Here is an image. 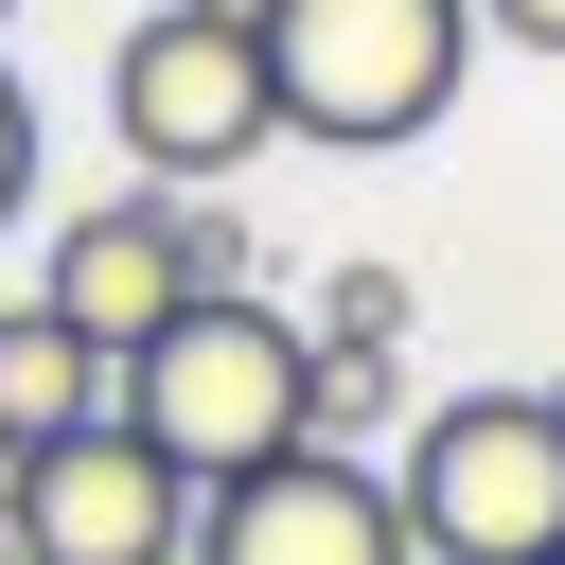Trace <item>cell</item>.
Instances as JSON below:
<instances>
[{
	"label": "cell",
	"instance_id": "obj_2",
	"mask_svg": "<svg viewBox=\"0 0 565 565\" xmlns=\"http://www.w3.org/2000/svg\"><path fill=\"white\" fill-rule=\"evenodd\" d=\"M477 0H265V88H282V141L318 159H388L424 141L459 88H477Z\"/></svg>",
	"mask_w": 565,
	"mask_h": 565
},
{
	"label": "cell",
	"instance_id": "obj_1",
	"mask_svg": "<svg viewBox=\"0 0 565 565\" xmlns=\"http://www.w3.org/2000/svg\"><path fill=\"white\" fill-rule=\"evenodd\" d=\"M106 406L212 494V477H247V459H282V441H318V335L282 318V300H177L124 371H106Z\"/></svg>",
	"mask_w": 565,
	"mask_h": 565
},
{
	"label": "cell",
	"instance_id": "obj_8",
	"mask_svg": "<svg viewBox=\"0 0 565 565\" xmlns=\"http://www.w3.org/2000/svg\"><path fill=\"white\" fill-rule=\"evenodd\" d=\"M106 335L88 318H53V300H0V441L35 459V441H71V424H106Z\"/></svg>",
	"mask_w": 565,
	"mask_h": 565
},
{
	"label": "cell",
	"instance_id": "obj_13",
	"mask_svg": "<svg viewBox=\"0 0 565 565\" xmlns=\"http://www.w3.org/2000/svg\"><path fill=\"white\" fill-rule=\"evenodd\" d=\"M0 565H18V512H0Z\"/></svg>",
	"mask_w": 565,
	"mask_h": 565
},
{
	"label": "cell",
	"instance_id": "obj_12",
	"mask_svg": "<svg viewBox=\"0 0 565 565\" xmlns=\"http://www.w3.org/2000/svg\"><path fill=\"white\" fill-rule=\"evenodd\" d=\"M477 35H512V53H565V0H477Z\"/></svg>",
	"mask_w": 565,
	"mask_h": 565
},
{
	"label": "cell",
	"instance_id": "obj_15",
	"mask_svg": "<svg viewBox=\"0 0 565 565\" xmlns=\"http://www.w3.org/2000/svg\"><path fill=\"white\" fill-rule=\"evenodd\" d=\"M0 18H18V0H0Z\"/></svg>",
	"mask_w": 565,
	"mask_h": 565
},
{
	"label": "cell",
	"instance_id": "obj_6",
	"mask_svg": "<svg viewBox=\"0 0 565 565\" xmlns=\"http://www.w3.org/2000/svg\"><path fill=\"white\" fill-rule=\"evenodd\" d=\"M194 565H424V547H406V494L353 441H282V459L194 494Z\"/></svg>",
	"mask_w": 565,
	"mask_h": 565
},
{
	"label": "cell",
	"instance_id": "obj_11",
	"mask_svg": "<svg viewBox=\"0 0 565 565\" xmlns=\"http://www.w3.org/2000/svg\"><path fill=\"white\" fill-rule=\"evenodd\" d=\"M35 159H53V141H35V88H18V71H0V230H18V212H35Z\"/></svg>",
	"mask_w": 565,
	"mask_h": 565
},
{
	"label": "cell",
	"instance_id": "obj_5",
	"mask_svg": "<svg viewBox=\"0 0 565 565\" xmlns=\"http://www.w3.org/2000/svg\"><path fill=\"white\" fill-rule=\"evenodd\" d=\"M0 512H18V565H194V477L124 406L71 424V441H35Z\"/></svg>",
	"mask_w": 565,
	"mask_h": 565
},
{
	"label": "cell",
	"instance_id": "obj_10",
	"mask_svg": "<svg viewBox=\"0 0 565 565\" xmlns=\"http://www.w3.org/2000/svg\"><path fill=\"white\" fill-rule=\"evenodd\" d=\"M406 353H318V441H406Z\"/></svg>",
	"mask_w": 565,
	"mask_h": 565
},
{
	"label": "cell",
	"instance_id": "obj_9",
	"mask_svg": "<svg viewBox=\"0 0 565 565\" xmlns=\"http://www.w3.org/2000/svg\"><path fill=\"white\" fill-rule=\"evenodd\" d=\"M406 318H424V300H406V265H371V247H353V265L318 282V318H300V335H318V353H406Z\"/></svg>",
	"mask_w": 565,
	"mask_h": 565
},
{
	"label": "cell",
	"instance_id": "obj_4",
	"mask_svg": "<svg viewBox=\"0 0 565 565\" xmlns=\"http://www.w3.org/2000/svg\"><path fill=\"white\" fill-rule=\"evenodd\" d=\"M424 565H565V406L547 388H441L388 459Z\"/></svg>",
	"mask_w": 565,
	"mask_h": 565
},
{
	"label": "cell",
	"instance_id": "obj_14",
	"mask_svg": "<svg viewBox=\"0 0 565 565\" xmlns=\"http://www.w3.org/2000/svg\"><path fill=\"white\" fill-rule=\"evenodd\" d=\"M547 406H565V388H547Z\"/></svg>",
	"mask_w": 565,
	"mask_h": 565
},
{
	"label": "cell",
	"instance_id": "obj_7",
	"mask_svg": "<svg viewBox=\"0 0 565 565\" xmlns=\"http://www.w3.org/2000/svg\"><path fill=\"white\" fill-rule=\"evenodd\" d=\"M35 300H53V318H88L106 353H141V335L194 300V265H177V194H88V212H53Z\"/></svg>",
	"mask_w": 565,
	"mask_h": 565
},
{
	"label": "cell",
	"instance_id": "obj_3",
	"mask_svg": "<svg viewBox=\"0 0 565 565\" xmlns=\"http://www.w3.org/2000/svg\"><path fill=\"white\" fill-rule=\"evenodd\" d=\"M106 124L141 159V194H212L282 141V88H265V0H159L124 18L106 53Z\"/></svg>",
	"mask_w": 565,
	"mask_h": 565
}]
</instances>
